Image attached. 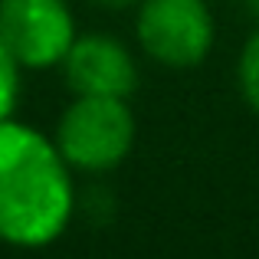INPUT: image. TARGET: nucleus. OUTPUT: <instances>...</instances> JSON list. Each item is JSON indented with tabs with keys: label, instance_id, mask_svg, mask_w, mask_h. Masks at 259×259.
I'll use <instances>...</instances> for the list:
<instances>
[{
	"label": "nucleus",
	"instance_id": "obj_1",
	"mask_svg": "<svg viewBox=\"0 0 259 259\" xmlns=\"http://www.w3.org/2000/svg\"><path fill=\"white\" fill-rule=\"evenodd\" d=\"M76 207L69 164L56 141L4 118L0 121V240L46 246L66 230Z\"/></svg>",
	"mask_w": 259,
	"mask_h": 259
},
{
	"label": "nucleus",
	"instance_id": "obj_2",
	"mask_svg": "<svg viewBox=\"0 0 259 259\" xmlns=\"http://www.w3.org/2000/svg\"><path fill=\"white\" fill-rule=\"evenodd\" d=\"M135 145V115L125 99L79 95L63 112L56 128V148L63 161L79 171H112Z\"/></svg>",
	"mask_w": 259,
	"mask_h": 259
},
{
	"label": "nucleus",
	"instance_id": "obj_3",
	"mask_svg": "<svg viewBox=\"0 0 259 259\" xmlns=\"http://www.w3.org/2000/svg\"><path fill=\"white\" fill-rule=\"evenodd\" d=\"M135 33L154 63L190 69L213 46V17L203 0H141Z\"/></svg>",
	"mask_w": 259,
	"mask_h": 259
},
{
	"label": "nucleus",
	"instance_id": "obj_4",
	"mask_svg": "<svg viewBox=\"0 0 259 259\" xmlns=\"http://www.w3.org/2000/svg\"><path fill=\"white\" fill-rule=\"evenodd\" d=\"M76 23L66 0H0V43L17 66L46 69L66 59Z\"/></svg>",
	"mask_w": 259,
	"mask_h": 259
},
{
	"label": "nucleus",
	"instance_id": "obj_5",
	"mask_svg": "<svg viewBox=\"0 0 259 259\" xmlns=\"http://www.w3.org/2000/svg\"><path fill=\"white\" fill-rule=\"evenodd\" d=\"M66 82L76 95L128 99L138 85V66L128 46L105 33L76 36L63 59Z\"/></svg>",
	"mask_w": 259,
	"mask_h": 259
},
{
	"label": "nucleus",
	"instance_id": "obj_6",
	"mask_svg": "<svg viewBox=\"0 0 259 259\" xmlns=\"http://www.w3.org/2000/svg\"><path fill=\"white\" fill-rule=\"evenodd\" d=\"M240 92L243 99L249 102V108H256L259 112V26L256 33L246 39V46H243L240 53Z\"/></svg>",
	"mask_w": 259,
	"mask_h": 259
},
{
	"label": "nucleus",
	"instance_id": "obj_7",
	"mask_svg": "<svg viewBox=\"0 0 259 259\" xmlns=\"http://www.w3.org/2000/svg\"><path fill=\"white\" fill-rule=\"evenodd\" d=\"M20 66L17 59L7 53V46L0 43V121L10 118L13 112V102H17V92H20Z\"/></svg>",
	"mask_w": 259,
	"mask_h": 259
},
{
	"label": "nucleus",
	"instance_id": "obj_8",
	"mask_svg": "<svg viewBox=\"0 0 259 259\" xmlns=\"http://www.w3.org/2000/svg\"><path fill=\"white\" fill-rule=\"evenodd\" d=\"M89 4L105 7V10H125V7H132V4H141V0H89Z\"/></svg>",
	"mask_w": 259,
	"mask_h": 259
},
{
	"label": "nucleus",
	"instance_id": "obj_9",
	"mask_svg": "<svg viewBox=\"0 0 259 259\" xmlns=\"http://www.w3.org/2000/svg\"><path fill=\"white\" fill-rule=\"evenodd\" d=\"M240 7L249 13V17H256V20H259V0H240Z\"/></svg>",
	"mask_w": 259,
	"mask_h": 259
}]
</instances>
